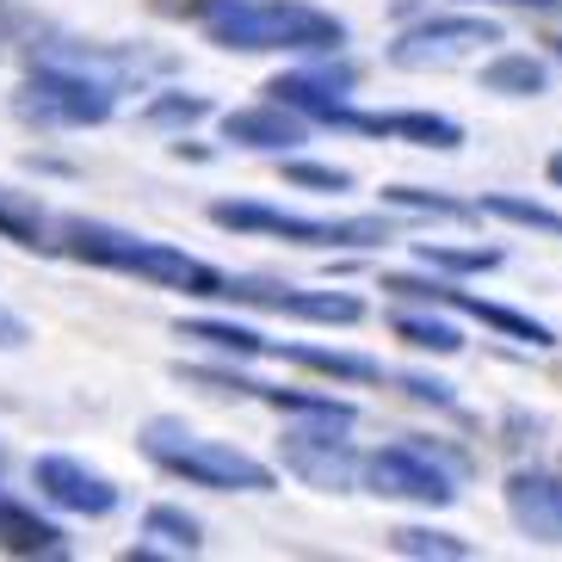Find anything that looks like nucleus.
<instances>
[{
	"mask_svg": "<svg viewBox=\"0 0 562 562\" xmlns=\"http://www.w3.org/2000/svg\"><path fill=\"white\" fill-rule=\"evenodd\" d=\"M396 340H408L414 352H463V334L439 315H396Z\"/></svg>",
	"mask_w": 562,
	"mask_h": 562,
	"instance_id": "a878e982",
	"label": "nucleus"
},
{
	"mask_svg": "<svg viewBox=\"0 0 562 562\" xmlns=\"http://www.w3.org/2000/svg\"><path fill=\"white\" fill-rule=\"evenodd\" d=\"M364 488L383 501H414V507H451L458 501V470L439 463L427 446H383L364 458Z\"/></svg>",
	"mask_w": 562,
	"mask_h": 562,
	"instance_id": "423d86ee",
	"label": "nucleus"
},
{
	"mask_svg": "<svg viewBox=\"0 0 562 562\" xmlns=\"http://www.w3.org/2000/svg\"><path fill=\"white\" fill-rule=\"evenodd\" d=\"M544 173H550V186H562V149L550 155V167H544Z\"/></svg>",
	"mask_w": 562,
	"mask_h": 562,
	"instance_id": "473e14b6",
	"label": "nucleus"
},
{
	"mask_svg": "<svg viewBox=\"0 0 562 562\" xmlns=\"http://www.w3.org/2000/svg\"><path fill=\"white\" fill-rule=\"evenodd\" d=\"M0 241L32 248V254H63V223H50V211L37 204V192L0 186Z\"/></svg>",
	"mask_w": 562,
	"mask_h": 562,
	"instance_id": "dca6fc26",
	"label": "nucleus"
},
{
	"mask_svg": "<svg viewBox=\"0 0 562 562\" xmlns=\"http://www.w3.org/2000/svg\"><path fill=\"white\" fill-rule=\"evenodd\" d=\"M482 87L488 93H507V100H538L550 87V68L538 56H495V63L482 68Z\"/></svg>",
	"mask_w": 562,
	"mask_h": 562,
	"instance_id": "6ab92c4d",
	"label": "nucleus"
},
{
	"mask_svg": "<svg viewBox=\"0 0 562 562\" xmlns=\"http://www.w3.org/2000/svg\"><path fill=\"white\" fill-rule=\"evenodd\" d=\"M303 124L310 117L291 112V105H241V112L223 117V143H235V149H260V155H284L291 143H303Z\"/></svg>",
	"mask_w": 562,
	"mask_h": 562,
	"instance_id": "4468645a",
	"label": "nucleus"
},
{
	"mask_svg": "<svg viewBox=\"0 0 562 562\" xmlns=\"http://www.w3.org/2000/svg\"><path fill=\"white\" fill-rule=\"evenodd\" d=\"M284 359L303 364V371H322V378H334V383H383V378H390L378 359H359V352H334V347H284Z\"/></svg>",
	"mask_w": 562,
	"mask_h": 562,
	"instance_id": "a211bd4d",
	"label": "nucleus"
},
{
	"mask_svg": "<svg viewBox=\"0 0 562 562\" xmlns=\"http://www.w3.org/2000/svg\"><path fill=\"white\" fill-rule=\"evenodd\" d=\"M211 223L216 229H235V235H279V241H297V248H378V241H390V223H378V216L322 223V216L272 211V204H241V199L211 204Z\"/></svg>",
	"mask_w": 562,
	"mask_h": 562,
	"instance_id": "39448f33",
	"label": "nucleus"
},
{
	"mask_svg": "<svg viewBox=\"0 0 562 562\" xmlns=\"http://www.w3.org/2000/svg\"><path fill=\"white\" fill-rule=\"evenodd\" d=\"M266 408H279V414H303V420H359V408H352L347 396H315V390H272V383H260V396Z\"/></svg>",
	"mask_w": 562,
	"mask_h": 562,
	"instance_id": "aec40b11",
	"label": "nucleus"
},
{
	"mask_svg": "<svg viewBox=\"0 0 562 562\" xmlns=\"http://www.w3.org/2000/svg\"><path fill=\"white\" fill-rule=\"evenodd\" d=\"M284 180L303 186V192H347L352 173L347 167H328V161H284Z\"/></svg>",
	"mask_w": 562,
	"mask_h": 562,
	"instance_id": "c85d7f7f",
	"label": "nucleus"
},
{
	"mask_svg": "<svg viewBox=\"0 0 562 562\" xmlns=\"http://www.w3.org/2000/svg\"><path fill=\"white\" fill-rule=\"evenodd\" d=\"M383 204H396V211H420V216H482V204L446 199V192H427V186H383Z\"/></svg>",
	"mask_w": 562,
	"mask_h": 562,
	"instance_id": "bb28decb",
	"label": "nucleus"
},
{
	"mask_svg": "<svg viewBox=\"0 0 562 562\" xmlns=\"http://www.w3.org/2000/svg\"><path fill=\"white\" fill-rule=\"evenodd\" d=\"M0 470H7V451H0Z\"/></svg>",
	"mask_w": 562,
	"mask_h": 562,
	"instance_id": "f704fd0d",
	"label": "nucleus"
},
{
	"mask_svg": "<svg viewBox=\"0 0 562 562\" xmlns=\"http://www.w3.org/2000/svg\"><path fill=\"white\" fill-rule=\"evenodd\" d=\"M0 550L7 557H25V562H56V557H68V538H63V526H50L32 507H19V501L0 495Z\"/></svg>",
	"mask_w": 562,
	"mask_h": 562,
	"instance_id": "f3484780",
	"label": "nucleus"
},
{
	"mask_svg": "<svg viewBox=\"0 0 562 562\" xmlns=\"http://www.w3.org/2000/svg\"><path fill=\"white\" fill-rule=\"evenodd\" d=\"M279 458L284 470L322 495H347L352 476H364V458L352 451L347 439V420H310V427H284L279 439Z\"/></svg>",
	"mask_w": 562,
	"mask_h": 562,
	"instance_id": "0eeeda50",
	"label": "nucleus"
},
{
	"mask_svg": "<svg viewBox=\"0 0 562 562\" xmlns=\"http://www.w3.org/2000/svg\"><path fill=\"white\" fill-rule=\"evenodd\" d=\"M136 446H143V458L155 470L192 482V488H216V495H266L272 488V470L260 458L223 446V439H204L186 420H149Z\"/></svg>",
	"mask_w": 562,
	"mask_h": 562,
	"instance_id": "7ed1b4c3",
	"label": "nucleus"
},
{
	"mask_svg": "<svg viewBox=\"0 0 562 562\" xmlns=\"http://www.w3.org/2000/svg\"><path fill=\"white\" fill-rule=\"evenodd\" d=\"M352 68H328V75H279V81H266V93L279 105H291V112L315 117V124H334V112L347 105L352 93Z\"/></svg>",
	"mask_w": 562,
	"mask_h": 562,
	"instance_id": "2eb2a0df",
	"label": "nucleus"
},
{
	"mask_svg": "<svg viewBox=\"0 0 562 562\" xmlns=\"http://www.w3.org/2000/svg\"><path fill=\"white\" fill-rule=\"evenodd\" d=\"M420 266L446 272V279H470V272H495L501 266V248H446V241H420Z\"/></svg>",
	"mask_w": 562,
	"mask_h": 562,
	"instance_id": "b1692460",
	"label": "nucleus"
},
{
	"mask_svg": "<svg viewBox=\"0 0 562 562\" xmlns=\"http://www.w3.org/2000/svg\"><path fill=\"white\" fill-rule=\"evenodd\" d=\"M25 37H37V19L19 7V0H0V50H13V44H25Z\"/></svg>",
	"mask_w": 562,
	"mask_h": 562,
	"instance_id": "c756f323",
	"label": "nucleus"
},
{
	"mask_svg": "<svg viewBox=\"0 0 562 562\" xmlns=\"http://www.w3.org/2000/svg\"><path fill=\"white\" fill-rule=\"evenodd\" d=\"M334 131L383 136V143H414V149H458L463 143V131L439 112H352V105H340V112H334Z\"/></svg>",
	"mask_w": 562,
	"mask_h": 562,
	"instance_id": "f8f14e48",
	"label": "nucleus"
},
{
	"mask_svg": "<svg viewBox=\"0 0 562 562\" xmlns=\"http://www.w3.org/2000/svg\"><path fill=\"white\" fill-rule=\"evenodd\" d=\"M223 7H229V0H155V13H167V19H216L223 13Z\"/></svg>",
	"mask_w": 562,
	"mask_h": 562,
	"instance_id": "7c9ffc66",
	"label": "nucleus"
},
{
	"mask_svg": "<svg viewBox=\"0 0 562 562\" xmlns=\"http://www.w3.org/2000/svg\"><path fill=\"white\" fill-rule=\"evenodd\" d=\"M383 291H390V297L446 303V310L476 315L482 328L507 334V340H526V347H557V334H550L544 322H531L526 310H507V303H482V297H470V291H458V284H446V279H408V272H383Z\"/></svg>",
	"mask_w": 562,
	"mask_h": 562,
	"instance_id": "1a4fd4ad",
	"label": "nucleus"
},
{
	"mask_svg": "<svg viewBox=\"0 0 562 562\" xmlns=\"http://www.w3.org/2000/svg\"><path fill=\"white\" fill-rule=\"evenodd\" d=\"M223 297L248 303V310L297 315V322H328V328H352L364 315V303L352 291H297V284H272V279H229Z\"/></svg>",
	"mask_w": 562,
	"mask_h": 562,
	"instance_id": "9d476101",
	"label": "nucleus"
},
{
	"mask_svg": "<svg viewBox=\"0 0 562 562\" xmlns=\"http://www.w3.org/2000/svg\"><path fill=\"white\" fill-rule=\"evenodd\" d=\"M143 538H155V550H167V557H192V550L204 544L199 519L180 513V507H149L143 513Z\"/></svg>",
	"mask_w": 562,
	"mask_h": 562,
	"instance_id": "412c9836",
	"label": "nucleus"
},
{
	"mask_svg": "<svg viewBox=\"0 0 562 562\" xmlns=\"http://www.w3.org/2000/svg\"><path fill=\"white\" fill-rule=\"evenodd\" d=\"M204 112H211V100H204V93H161V100H149V112H143V124H155V131H167V124H199Z\"/></svg>",
	"mask_w": 562,
	"mask_h": 562,
	"instance_id": "cd10ccee",
	"label": "nucleus"
},
{
	"mask_svg": "<svg viewBox=\"0 0 562 562\" xmlns=\"http://www.w3.org/2000/svg\"><path fill=\"white\" fill-rule=\"evenodd\" d=\"M390 544H396V557H439V562H470L476 557L458 531H432V526H402V531H390Z\"/></svg>",
	"mask_w": 562,
	"mask_h": 562,
	"instance_id": "5701e85b",
	"label": "nucleus"
},
{
	"mask_svg": "<svg viewBox=\"0 0 562 562\" xmlns=\"http://www.w3.org/2000/svg\"><path fill=\"white\" fill-rule=\"evenodd\" d=\"M32 482H37L44 501H56V507H68V513H87V519H105V513L117 507V482L100 476V470H87L81 458H37Z\"/></svg>",
	"mask_w": 562,
	"mask_h": 562,
	"instance_id": "9b49d317",
	"label": "nucleus"
},
{
	"mask_svg": "<svg viewBox=\"0 0 562 562\" xmlns=\"http://www.w3.org/2000/svg\"><path fill=\"white\" fill-rule=\"evenodd\" d=\"M476 204H482V216H501V223H519V229H538V235H562V211H550V204L513 199V192H488Z\"/></svg>",
	"mask_w": 562,
	"mask_h": 562,
	"instance_id": "393cba45",
	"label": "nucleus"
},
{
	"mask_svg": "<svg viewBox=\"0 0 562 562\" xmlns=\"http://www.w3.org/2000/svg\"><path fill=\"white\" fill-rule=\"evenodd\" d=\"M482 44H501V25L495 19H470V13H446V19H427L390 44V63L396 68H458L482 50Z\"/></svg>",
	"mask_w": 562,
	"mask_h": 562,
	"instance_id": "6e6552de",
	"label": "nucleus"
},
{
	"mask_svg": "<svg viewBox=\"0 0 562 562\" xmlns=\"http://www.w3.org/2000/svg\"><path fill=\"white\" fill-rule=\"evenodd\" d=\"M550 44H557V50H562V32H550Z\"/></svg>",
	"mask_w": 562,
	"mask_h": 562,
	"instance_id": "72a5a7b5",
	"label": "nucleus"
},
{
	"mask_svg": "<svg viewBox=\"0 0 562 562\" xmlns=\"http://www.w3.org/2000/svg\"><path fill=\"white\" fill-rule=\"evenodd\" d=\"M124 87L100 68H81V63H56V56H37V68L19 81L13 93V112L37 131H93L105 124L117 105Z\"/></svg>",
	"mask_w": 562,
	"mask_h": 562,
	"instance_id": "20e7f679",
	"label": "nucleus"
},
{
	"mask_svg": "<svg viewBox=\"0 0 562 562\" xmlns=\"http://www.w3.org/2000/svg\"><path fill=\"white\" fill-rule=\"evenodd\" d=\"M180 340H204V347L235 352V359H260V352H266V334L235 328V322H211V315H199V322H180Z\"/></svg>",
	"mask_w": 562,
	"mask_h": 562,
	"instance_id": "4be33fe9",
	"label": "nucleus"
},
{
	"mask_svg": "<svg viewBox=\"0 0 562 562\" xmlns=\"http://www.w3.org/2000/svg\"><path fill=\"white\" fill-rule=\"evenodd\" d=\"M216 50H340L347 25L303 0H229L216 19H204Z\"/></svg>",
	"mask_w": 562,
	"mask_h": 562,
	"instance_id": "f03ea898",
	"label": "nucleus"
},
{
	"mask_svg": "<svg viewBox=\"0 0 562 562\" xmlns=\"http://www.w3.org/2000/svg\"><path fill=\"white\" fill-rule=\"evenodd\" d=\"M63 254L81 266H105V272H131V279L167 284V291H186V297H223V272L204 260H192L186 248H167L149 235H124L112 223H93V216H63Z\"/></svg>",
	"mask_w": 562,
	"mask_h": 562,
	"instance_id": "f257e3e1",
	"label": "nucleus"
},
{
	"mask_svg": "<svg viewBox=\"0 0 562 562\" xmlns=\"http://www.w3.org/2000/svg\"><path fill=\"white\" fill-rule=\"evenodd\" d=\"M507 513L526 538L562 544V476H550V470H513L507 476Z\"/></svg>",
	"mask_w": 562,
	"mask_h": 562,
	"instance_id": "ddd939ff",
	"label": "nucleus"
},
{
	"mask_svg": "<svg viewBox=\"0 0 562 562\" xmlns=\"http://www.w3.org/2000/svg\"><path fill=\"white\" fill-rule=\"evenodd\" d=\"M32 340V328H25V315H13L7 303H0V352H19Z\"/></svg>",
	"mask_w": 562,
	"mask_h": 562,
	"instance_id": "2f4dec72",
	"label": "nucleus"
}]
</instances>
